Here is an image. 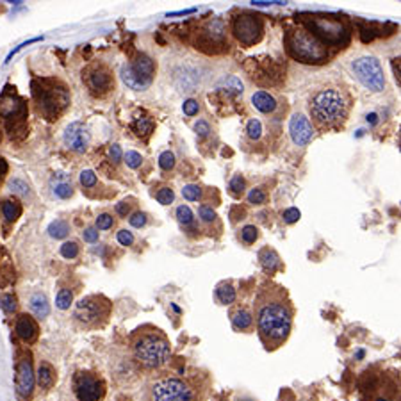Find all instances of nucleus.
<instances>
[{
    "instance_id": "f257e3e1",
    "label": "nucleus",
    "mask_w": 401,
    "mask_h": 401,
    "mask_svg": "<svg viewBox=\"0 0 401 401\" xmlns=\"http://www.w3.org/2000/svg\"><path fill=\"white\" fill-rule=\"evenodd\" d=\"M253 323L268 352L278 350L289 339L294 309L289 294L278 284H264L253 302Z\"/></svg>"
},
{
    "instance_id": "f03ea898",
    "label": "nucleus",
    "mask_w": 401,
    "mask_h": 401,
    "mask_svg": "<svg viewBox=\"0 0 401 401\" xmlns=\"http://www.w3.org/2000/svg\"><path fill=\"white\" fill-rule=\"evenodd\" d=\"M352 93L341 84H325L318 87L309 99V112L312 118V127L321 133L339 130L346 123L352 111Z\"/></svg>"
},
{
    "instance_id": "7ed1b4c3",
    "label": "nucleus",
    "mask_w": 401,
    "mask_h": 401,
    "mask_svg": "<svg viewBox=\"0 0 401 401\" xmlns=\"http://www.w3.org/2000/svg\"><path fill=\"white\" fill-rule=\"evenodd\" d=\"M133 359L143 369H159L171 359V344L166 334L152 325L136 328L128 337Z\"/></svg>"
},
{
    "instance_id": "20e7f679",
    "label": "nucleus",
    "mask_w": 401,
    "mask_h": 401,
    "mask_svg": "<svg viewBox=\"0 0 401 401\" xmlns=\"http://www.w3.org/2000/svg\"><path fill=\"white\" fill-rule=\"evenodd\" d=\"M300 24L327 49H346L352 42V24L346 17L325 12H303Z\"/></svg>"
},
{
    "instance_id": "39448f33",
    "label": "nucleus",
    "mask_w": 401,
    "mask_h": 401,
    "mask_svg": "<svg viewBox=\"0 0 401 401\" xmlns=\"http://www.w3.org/2000/svg\"><path fill=\"white\" fill-rule=\"evenodd\" d=\"M205 378L193 377H162L150 387L152 401H202L207 393Z\"/></svg>"
},
{
    "instance_id": "423d86ee",
    "label": "nucleus",
    "mask_w": 401,
    "mask_h": 401,
    "mask_svg": "<svg viewBox=\"0 0 401 401\" xmlns=\"http://www.w3.org/2000/svg\"><path fill=\"white\" fill-rule=\"evenodd\" d=\"M287 54L303 65H323L330 59V50L318 42L302 24L289 27L284 37Z\"/></svg>"
},
{
    "instance_id": "0eeeda50",
    "label": "nucleus",
    "mask_w": 401,
    "mask_h": 401,
    "mask_svg": "<svg viewBox=\"0 0 401 401\" xmlns=\"http://www.w3.org/2000/svg\"><path fill=\"white\" fill-rule=\"evenodd\" d=\"M34 102L46 120H58L70 105V92L58 79H34L31 84Z\"/></svg>"
},
{
    "instance_id": "6e6552de",
    "label": "nucleus",
    "mask_w": 401,
    "mask_h": 401,
    "mask_svg": "<svg viewBox=\"0 0 401 401\" xmlns=\"http://www.w3.org/2000/svg\"><path fill=\"white\" fill-rule=\"evenodd\" d=\"M112 312L111 300L105 298L103 294H92L80 300L74 310V319L83 328L96 330L108 325Z\"/></svg>"
},
{
    "instance_id": "1a4fd4ad",
    "label": "nucleus",
    "mask_w": 401,
    "mask_h": 401,
    "mask_svg": "<svg viewBox=\"0 0 401 401\" xmlns=\"http://www.w3.org/2000/svg\"><path fill=\"white\" fill-rule=\"evenodd\" d=\"M0 118L11 137H22L27 127V105L15 92H4L0 96Z\"/></svg>"
},
{
    "instance_id": "9d476101",
    "label": "nucleus",
    "mask_w": 401,
    "mask_h": 401,
    "mask_svg": "<svg viewBox=\"0 0 401 401\" xmlns=\"http://www.w3.org/2000/svg\"><path fill=\"white\" fill-rule=\"evenodd\" d=\"M232 36L241 46H253L264 36V18L255 12L243 11L232 18Z\"/></svg>"
},
{
    "instance_id": "9b49d317",
    "label": "nucleus",
    "mask_w": 401,
    "mask_h": 401,
    "mask_svg": "<svg viewBox=\"0 0 401 401\" xmlns=\"http://www.w3.org/2000/svg\"><path fill=\"white\" fill-rule=\"evenodd\" d=\"M352 70L362 86L369 92L380 93L385 89V75L380 61L375 56H362L352 62Z\"/></svg>"
},
{
    "instance_id": "f8f14e48",
    "label": "nucleus",
    "mask_w": 401,
    "mask_h": 401,
    "mask_svg": "<svg viewBox=\"0 0 401 401\" xmlns=\"http://www.w3.org/2000/svg\"><path fill=\"white\" fill-rule=\"evenodd\" d=\"M74 393L77 401H102L105 396V382L92 371H79L74 377Z\"/></svg>"
},
{
    "instance_id": "ddd939ff",
    "label": "nucleus",
    "mask_w": 401,
    "mask_h": 401,
    "mask_svg": "<svg viewBox=\"0 0 401 401\" xmlns=\"http://www.w3.org/2000/svg\"><path fill=\"white\" fill-rule=\"evenodd\" d=\"M83 79L86 80L87 89L95 96H108L109 93L114 92L116 80L111 68L103 62H95L89 68H86Z\"/></svg>"
},
{
    "instance_id": "4468645a",
    "label": "nucleus",
    "mask_w": 401,
    "mask_h": 401,
    "mask_svg": "<svg viewBox=\"0 0 401 401\" xmlns=\"http://www.w3.org/2000/svg\"><path fill=\"white\" fill-rule=\"evenodd\" d=\"M34 384H36V378H34L33 371V360L31 355H22L17 362V371H15V389L17 394L22 400H31L34 393Z\"/></svg>"
},
{
    "instance_id": "2eb2a0df",
    "label": "nucleus",
    "mask_w": 401,
    "mask_h": 401,
    "mask_svg": "<svg viewBox=\"0 0 401 401\" xmlns=\"http://www.w3.org/2000/svg\"><path fill=\"white\" fill-rule=\"evenodd\" d=\"M289 134L294 145L307 146L314 137V127L303 112H296L289 121Z\"/></svg>"
},
{
    "instance_id": "dca6fc26",
    "label": "nucleus",
    "mask_w": 401,
    "mask_h": 401,
    "mask_svg": "<svg viewBox=\"0 0 401 401\" xmlns=\"http://www.w3.org/2000/svg\"><path fill=\"white\" fill-rule=\"evenodd\" d=\"M65 145L75 152H84L89 145V133L83 123L75 121L65 130Z\"/></svg>"
},
{
    "instance_id": "f3484780",
    "label": "nucleus",
    "mask_w": 401,
    "mask_h": 401,
    "mask_svg": "<svg viewBox=\"0 0 401 401\" xmlns=\"http://www.w3.org/2000/svg\"><path fill=\"white\" fill-rule=\"evenodd\" d=\"M15 334L20 341L27 344H33L37 341V335H40V327H37V321L29 314H20L15 323Z\"/></svg>"
},
{
    "instance_id": "a211bd4d",
    "label": "nucleus",
    "mask_w": 401,
    "mask_h": 401,
    "mask_svg": "<svg viewBox=\"0 0 401 401\" xmlns=\"http://www.w3.org/2000/svg\"><path fill=\"white\" fill-rule=\"evenodd\" d=\"M230 323L236 332H250L253 328L252 310L244 305H237L230 310Z\"/></svg>"
},
{
    "instance_id": "6ab92c4d",
    "label": "nucleus",
    "mask_w": 401,
    "mask_h": 401,
    "mask_svg": "<svg viewBox=\"0 0 401 401\" xmlns=\"http://www.w3.org/2000/svg\"><path fill=\"white\" fill-rule=\"evenodd\" d=\"M121 80L125 83V86L134 89V92H145V89L150 87V84H152V80H146L143 79L141 75H137L130 65H123V67H121Z\"/></svg>"
},
{
    "instance_id": "aec40b11",
    "label": "nucleus",
    "mask_w": 401,
    "mask_h": 401,
    "mask_svg": "<svg viewBox=\"0 0 401 401\" xmlns=\"http://www.w3.org/2000/svg\"><path fill=\"white\" fill-rule=\"evenodd\" d=\"M133 70L136 71L137 75H141L143 79L146 80H153V75L157 71V65L153 61L152 58H148L146 54H137L136 59L130 62Z\"/></svg>"
},
{
    "instance_id": "412c9836",
    "label": "nucleus",
    "mask_w": 401,
    "mask_h": 401,
    "mask_svg": "<svg viewBox=\"0 0 401 401\" xmlns=\"http://www.w3.org/2000/svg\"><path fill=\"white\" fill-rule=\"evenodd\" d=\"M252 103L257 111L264 112V114H273L278 108V102L271 93L257 92L252 95Z\"/></svg>"
},
{
    "instance_id": "4be33fe9",
    "label": "nucleus",
    "mask_w": 401,
    "mask_h": 401,
    "mask_svg": "<svg viewBox=\"0 0 401 401\" xmlns=\"http://www.w3.org/2000/svg\"><path fill=\"white\" fill-rule=\"evenodd\" d=\"M52 187H54V195L61 200H67L74 195V186L68 175L58 173L52 178Z\"/></svg>"
},
{
    "instance_id": "5701e85b",
    "label": "nucleus",
    "mask_w": 401,
    "mask_h": 401,
    "mask_svg": "<svg viewBox=\"0 0 401 401\" xmlns=\"http://www.w3.org/2000/svg\"><path fill=\"white\" fill-rule=\"evenodd\" d=\"M259 262H261L262 269L269 275L275 273L280 268V257H278V253L273 248H262L259 252Z\"/></svg>"
},
{
    "instance_id": "b1692460",
    "label": "nucleus",
    "mask_w": 401,
    "mask_h": 401,
    "mask_svg": "<svg viewBox=\"0 0 401 401\" xmlns=\"http://www.w3.org/2000/svg\"><path fill=\"white\" fill-rule=\"evenodd\" d=\"M37 385L42 387V389H50L52 385L56 384V371L54 368L49 364V362H42L40 368H37Z\"/></svg>"
},
{
    "instance_id": "393cba45",
    "label": "nucleus",
    "mask_w": 401,
    "mask_h": 401,
    "mask_svg": "<svg viewBox=\"0 0 401 401\" xmlns=\"http://www.w3.org/2000/svg\"><path fill=\"white\" fill-rule=\"evenodd\" d=\"M29 305H31V310H33V314L36 316V318L43 319L50 314L49 300H46V296L43 293L33 294V298H31Z\"/></svg>"
},
{
    "instance_id": "a878e982",
    "label": "nucleus",
    "mask_w": 401,
    "mask_h": 401,
    "mask_svg": "<svg viewBox=\"0 0 401 401\" xmlns=\"http://www.w3.org/2000/svg\"><path fill=\"white\" fill-rule=\"evenodd\" d=\"M216 300H218V303H221V305H232V303L236 302V289L232 287L230 282H223V284H219L218 287H216Z\"/></svg>"
},
{
    "instance_id": "bb28decb",
    "label": "nucleus",
    "mask_w": 401,
    "mask_h": 401,
    "mask_svg": "<svg viewBox=\"0 0 401 401\" xmlns=\"http://www.w3.org/2000/svg\"><path fill=\"white\" fill-rule=\"evenodd\" d=\"M2 214H4L6 221H9V223L17 221L22 216V203L17 198L4 200L2 202Z\"/></svg>"
},
{
    "instance_id": "cd10ccee",
    "label": "nucleus",
    "mask_w": 401,
    "mask_h": 401,
    "mask_svg": "<svg viewBox=\"0 0 401 401\" xmlns=\"http://www.w3.org/2000/svg\"><path fill=\"white\" fill-rule=\"evenodd\" d=\"M203 193H205V189L198 184H187L182 189V196L187 202H203Z\"/></svg>"
},
{
    "instance_id": "c85d7f7f",
    "label": "nucleus",
    "mask_w": 401,
    "mask_h": 401,
    "mask_svg": "<svg viewBox=\"0 0 401 401\" xmlns=\"http://www.w3.org/2000/svg\"><path fill=\"white\" fill-rule=\"evenodd\" d=\"M49 234L56 239H62V237H67L70 234V225L67 221H62V219H56L49 225Z\"/></svg>"
},
{
    "instance_id": "c756f323",
    "label": "nucleus",
    "mask_w": 401,
    "mask_h": 401,
    "mask_svg": "<svg viewBox=\"0 0 401 401\" xmlns=\"http://www.w3.org/2000/svg\"><path fill=\"white\" fill-rule=\"evenodd\" d=\"M244 189H246V180H244L243 175H234L230 182H228V193L234 198H241L244 195Z\"/></svg>"
},
{
    "instance_id": "7c9ffc66",
    "label": "nucleus",
    "mask_w": 401,
    "mask_h": 401,
    "mask_svg": "<svg viewBox=\"0 0 401 401\" xmlns=\"http://www.w3.org/2000/svg\"><path fill=\"white\" fill-rule=\"evenodd\" d=\"M133 130L137 134V136L148 137L153 130V123L148 120V118H137L133 123Z\"/></svg>"
},
{
    "instance_id": "2f4dec72",
    "label": "nucleus",
    "mask_w": 401,
    "mask_h": 401,
    "mask_svg": "<svg viewBox=\"0 0 401 401\" xmlns=\"http://www.w3.org/2000/svg\"><path fill=\"white\" fill-rule=\"evenodd\" d=\"M198 216H200V221H202L203 225H212L218 221V214H216L214 209L205 205V203L198 207Z\"/></svg>"
},
{
    "instance_id": "473e14b6",
    "label": "nucleus",
    "mask_w": 401,
    "mask_h": 401,
    "mask_svg": "<svg viewBox=\"0 0 401 401\" xmlns=\"http://www.w3.org/2000/svg\"><path fill=\"white\" fill-rule=\"evenodd\" d=\"M74 303V293L70 289H61L56 296V307L61 310L70 309V305Z\"/></svg>"
},
{
    "instance_id": "72a5a7b5",
    "label": "nucleus",
    "mask_w": 401,
    "mask_h": 401,
    "mask_svg": "<svg viewBox=\"0 0 401 401\" xmlns=\"http://www.w3.org/2000/svg\"><path fill=\"white\" fill-rule=\"evenodd\" d=\"M177 219L182 227H189V225H193V221H195V216H193V212H191V209L187 205H178Z\"/></svg>"
},
{
    "instance_id": "f704fd0d",
    "label": "nucleus",
    "mask_w": 401,
    "mask_h": 401,
    "mask_svg": "<svg viewBox=\"0 0 401 401\" xmlns=\"http://www.w3.org/2000/svg\"><path fill=\"white\" fill-rule=\"evenodd\" d=\"M246 198H248V203H252V205H264L268 202V193L262 187H253Z\"/></svg>"
},
{
    "instance_id": "c9c22d12",
    "label": "nucleus",
    "mask_w": 401,
    "mask_h": 401,
    "mask_svg": "<svg viewBox=\"0 0 401 401\" xmlns=\"http://www.w3.org/2000/svg\"><path fill=\"white\" fill-rule=\"evenodd\" d=\"M177 164V157H175V153L170 152V150H166L159 155V166H161V170L164 171H171Z\"/></svg>"
},
{
    "instance_id": "e433bc0d",
    "label": "nucleus",
    "mask_w": 401,
    "mask_h": 401,
    "mask_svg": "<svg viewBox=\"0 0 401 401\" xmlns=\"http://www.w3.org/2000/svg\"><path fill=\"white\" fill-rule=\"evenodd\" d=\"M0 307H2L6 314H15L18 307L17 298L12 294H0Z\"/></svg>"
},
{
    "instance_id": "4c0bfd02",
    "label": "nucleus",
    "mask_w": 401,
    "mask_h": 401,
    "mask_svg": "<svg viewBox=\"0 0 401 401\" xmlns=\"http://www.w3.org/2000/svg\"><path fill=\"white\" fill-rule=\"evenodd\" d=\"M259 239V228L255 225H246V227L241 230V241L244 244H253Z\"/></svg>"
},
{
    "instance_id": "58836bf2",
    "label": "nucleus",
    "mask_w": 401,
    "mask_h": 401,
    "mask_svg": "<svg viewBox=\"0 0 401 401\" xmlns=\"http://www.w3.org/2000/svg\"><path fill=\"white\" fill-rule=\"evenodd\" d=\"M61 255L68 261L75 259V257L79 255V244L75 243V241H67V243L61 246Z\"/></svg>"
},
{
    "instance_id": "ea45409f",
    "label": "nucleus",
    "mask_w": 401,
    "mask_h": 401,
    "mask_svg": "<svg viewBox=\"0 0 401 401\" xmlns=\"http://www.w3.org/2000/svg\"><path fill=\"white\" fill-rule=\"evenodd\" d=\"M261 134H262V123L259 120H255V118H252V120L248 121V125H246V136H248L250 139L257 141L261 137Z\"/></svg>"
},
{
    "instance_id": "a19ab883",
    "label": "nucleus",
    "mask_w": 401,
    "mask_h": 401,
    "mask_svg": "<svg viewBox=\"0 0 401 401\" xmlns=\"http://www.w3.org/2000/svg\"><path fill=\"white\" fill-rule=\"evenodd\" d=\"M123 159H125V164H127L130 170H137V168L143 164V157H141V153L134 152V150H128V152L123 155Z\"/></svg>"
},
{
    "instance_id": "79ce46f5",
    "label": "nucleus",
    "mask_w": 401,
    "mask_h": 401,
    "mask_svg": "<svg viewBox=\"0 0 401 401\" xmlns=\"http://www.w3.org/2000/svg\"><path fill=\"white\" fill-rule=\"evenodd\" d=\"M155 198H157V202L162 203V205H170V203H173V200H175V193L171 187H161V189L157 191Z\"/></svg>"
},
{
    "instance_id": "37998d69",
    "label": "nucleus",
    "mask_w": 401,
    "mask_h": 401,
    "mask_svg": "<svg viewBox=\"0 0 401 401\" xmlns=\"http://www.w3.org/2000/svg\"><path fill=\"white\" fill-rule=\"evenodd\" d=\"M112 227H114V218H112L111 214H108V212H103V214H100L99 218H96V230H109V228Z\"/></svg>"
},
{
    "instance_id": "c03bdc74",
    "label": "nucleus",
    "mask_w": 401,
    "mask_h": 401,
    "mask_svg": "<svg viewBox=\"0 0 401 401\" xmlns=\"http://www.w3.org/2000/svg\"><path fill=\"white\" fill-rule=\"evenodd\" d=\"M146 221H148V216H146V212L136 211L128 216V223L133 225L134 228H143L146 225Z\"/></svg>"
},
{
    "instance_id": "a18cd8bd",
    "label": "nucleus",
    "mask_w": 401,
    "mask_h": 401,
    "mask_svg": "<svg viewBox=\"0 0 401 401\" xmlns=\"http://www.w3.org/2000/svg\"><path fill=\"white\" fill-rule=\"evenodd\" d=\"M116 239H118V243H120L121 246H133L134 234L130 230H127V228H121V230L116 234Z\"/></svg>"
},
{
    "instance_id": "49530a36",
    "label": "nucleus",
    "mask_w": 401,
    "mask_h": 401,
    "mask_svg": "<svg viewBox=\"0 0 401 401\" xmlns=\"http://www.w3.org/2000/svg\"><path fill=\"white\" fill-rule=\"evenodd\" d=\"M80 184L84 187H95L96 186V175L92 170H84L80 173Z\"/></svg>"
},
{
    "instance_id": "de8ad7c7",
    "label": "nucleus",
    "mask_w": 401,
    "mask_h": 401,
    "mask_svg": "<svg viewBox=\"0 0 401 401\" xmlns=\"http://www.w3.org/2000/svg\"><path fill=\"white\" fill-rule=\"evenodd\" d=\"M300 216H302V212H300L298 209L291 207V209H287V211L282 214V218H284V221H286L287 225H293V223H296V221H298Z\"/></svg>"
},
{
    "instance_id": "09e8293b",
    "label": "nucleus",
    "mask_w": 401,
    "mask_h": 401,
    "mask_svg": "<svg viewBox=\"0 0 401 401\" xmlns=\"http://www.w3.org/2000/svg\"><path fill=\"white\" fill-rule=\"evenodd\" d=\"M195 133L198 137H207L211 134V125L207 123L205 120H198L195 123Z\"/></svg>"
},
{
    "instance_id": "8fccbe9b",
    "label": "nucleus",
    "mask_w": 401,
    "mask_h": 401,
    "mask_svg": "<svg viewBox=\"0 0 401 401\" xmlns=\"http://www.w3.org/2000/svg\"><path fill=\"white\" fill-rule=\"evenodd\" d=\"M182 109H184V114L186 116H195V114H198L200 105H198V102H196V100L191 99V100H186V102H184Z\"/></svg>"
},
{
    "instance_id": "3c124183",
    "label": "nucleus",
    "mask_w": 401,
    "mask_h": 401,
    "mask_svg": "<svg viewBox=\"0 0 401 401\" xmlns=\"http://www.w3.org/2000/svg\"><path fill=\"white\" fill-rule=\"evenodd\" d=\"M133 207L134 203L130 202H120L118 205H116V212L120 216H123V218H127V216L133 214Z\"/></svg>"
},
{
    "instance_id": "603ef678",
    "label": "nucleus",
    "mask_w": 401,
    "mask_h": 401,
    "mask_svg": "<svg viewBox=\"0 0 401 401\" xmlns=\"http://www.w3.org/2000/svg\"><path fill=\"white\" fill-rule=\"evenodd\" d=\"M223 83L228 89H234V92H237V93H243V83H241L237 77H228V79H225Z\"/></svg>"
},
{
    "instance_id": "864d4df0",
    "label": "nucleus",
    "mask_w": 401,
    "mask_h": 401,
    "mask_svg": "<svg viewBox=\"0 0 401 401\" xmlns=\"http://www.w3.org/2000/svg\"><path fill=\"white\" fill-rule=\"evenodd\" d=\"M83 237L87 243H96V241H99V230H96L95 227L86 228V230L83 232Z\"/></svg>"
},
{
    "instance_id": "5fc2aeb1",
    "label": "nucleus",
    "mask_w": 401,
    "mask_h": 401,
    "mask_svg": "<svg viewBox=\"0 0 401 401\" xmlns=\"http://www.w3.org/2000/svg\"><path fill=\"white\" fill-rule=\"evenodd\" d=\"M109 155H111V159L114 162H120L121 161V148L118 145H111L109 146Z\"/></svg>"
},
{
    "instance_id": "6e6d98bb",
    "label": "nucleus",
    "mask_w": 401,
    "mask_h": 401,
    "mask_svg": "<svg viewBox=\"0 0 401 401\" xmlns=\"http://www.w3.org/2000/svg\"><path fill=\"white\" fill-rule=\"evenodd\" d=\"M244 401H253V400H244Z\"/></svg>"
}]
</instances>
